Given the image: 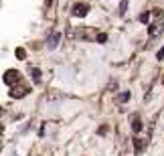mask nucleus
I'll return each mask as SVG.
<instances>
[{
  "mask_svg": "<svg viewBox=\"0 0 164 156\" xmlns=\"http://www.w3.org/2000/svg\"><path fill=\"white\" fill-rule=\"evenodd\" d=\"M97 34L99 33L93 29H75V30L69 29V37H73V39H77V41H95Z\"/></svg>",
  "mask_w": 164,
  "mask_h": 156,
  "instance_id": "nucleus-1",
  "label": "nucleus"
},
{
  "mask_svg": "<svg viewBox=\"0 0 164 156\" xmlns=\"http://www.w3.org/2000/svg\"><path fill=\"white\" fill-rule=\"evenodd\" d=\"M33 91V87H30L29 83H22V81H18L16 85H12V89L8 91V95L12 99H20V98H26L29 93Z\"/></svg>",
  "mask_w": 164,
  "mask_h": 156,
  "instance_id": "nucleus-2",
  "label": "nucleus"
},
{
  "mask_svg": "<svg viewBox=\"0 0 164 156\" xmlns=\"http://www.w3.org/2000/svg\"><path fill=\"white\" fill-rule=\"evenodd\" d=\"M2 79H4V83L6 85H16V83L20 81V71H16V69H8L4 75H2Z\"/></svg>",
  "mask_w": 164,
  "mask_h": 156,
  "instance_id": "nucleus-3",
  "label": "nucleus"
},
{
  "mask_svg": "<svg viewBox=\"0 0 164 156\" xmlns=\"http://www.w3.org/2000/svg\"><path fill=\"white\" fill-rule=\"evenodd\" d=\"M71 14H73V16H77V18H83V16H87V14H89V4H83V2H77V4H73Z\"/></svg>",
  "mask_w": 164,
  "mask_h": 156,
  "instance_id": "nucleus-4",
  "label": "nucleus"
},
{
  "mask_svg": "<svg viewBox=\"0 0 164 156\" xmlns=\"http://www.w3.org/2000/svg\"><path fill=\"white\" fill-rule=\"evenodd\" d=\"M162 33H164V22H162V20H158V22H150V26H148V34L152 37V39L160 37Z\"/></svg>",
  "mask_w": 164,
  "mask_h": 156,
  "instance_id": "nucleus-5",
  "label": "nucleus"
},
{
  "mask_svg": "<svg viewBox=\"0 0 164 156\" xmlns=\"http://www.w3.org/2000/svg\"><path fill=\"white\" fill-rule=\"evenodd\" d=\"M146 146H148V138H134V150L136 154H142V152L146 150Z\"/></svg>",
  "mask_w": 164,
  "mask_h": 156,
  "instance_id": "nucleus-6",
  "label": "nucleus"
},
{
  "mask_svg": "<svg viewBox=\"0 0 164 156\" xmlns=\"http://www.w3.org/2000/svg\"><path fill=\"white\" fill-rule=\"evenodd\" d=\"M59 41H61V33H51V34H49V39H47V47L51 51L57 49V47H59Z\"/></svg>",
  "mask_w": 164,
  "mask_h": 156,
  "instance_id": "nucleus-7",
  "label": "nucleus"
},
{
  "mask_svg": "<svg viewBox=\"0 0 164 156\" xmlns=\"http://www.w3.org/2000/svg\"><path fill=\"white\" fill-rule=\"evenodd\" d=\"M130 122H132V130H134V132H140L142 130V122H140V116H138V114H132Z\"/></svg>",
  "mask_w": 164,
  "mask_h": 156,
  "instance_id": "nucleus-8",
  "label": "nucleus"
},
{
  "mask_svg": "<svg viewBox=\"0 0 164 156\" xmlns=\"http://www.w3.org/2000/svg\"><path fill=\"white\" fill-rule=\"evenodd\" d=\"M29 73H30V77H33V81H34V83H39V81H41V69L30 67V69H29Z\"/></svg>",
  "mask_w": 164,
  "mask_h": 156,
  "instance_id": "nucleus-9",
  "label": "nucleus"
},
{
  "mask_svg": "<svg viewBox=\"0 0 164 156\" xmlns=\"http://www.w3.org/2000/svg\"><path fill=\"white\" fill-rule=\"evenodd\" d=\"M128 99H130V91H122L120 95H118V102L120 103H126Z\"/></svg>",
  "mask_w": 164,
  "mask_h": 156,
  "instance_id": "nucleus-10",
  "label": "nucleus"
},
{
  "mask_svg": "<svg viewBox=\"0 0 164 156\" xmlns=\"http://www.w3.org/2000/svg\"><path fill=\"white\" fill-rule=\"evenodd\" d=\"M126 8H128V0H122V2H120V8H118L120 16H124V14H126Z\"/></svg>",
  "mask_w": 164,
  "mask_h": 156,
  "instance_id": "nucleus-11",
  "label": "nucleus"
},
{
  "mask_svg": "<svg viewBox=\"0 0 164 156\" xmlns=\"http://www.w3.org/2000/svg\"><path fill=\"white\" fill-rule=\"evenodd\" d=\"M14 53H16V59H20V61H22V59H26V51H24L22 47H18Z\"/></svg>",
  "mask_w": 164,
  "mask_h": 156,
  "instance_id": "nucleus-12",
  "label": "nucleus"
},
{
  "mask_svg": "<svg viewBox=\"0 0 164 156\" xmlns=\"http://www.w3.org/2000/svg\"><path fill=\"white\" fill-rule=\"evenodd\" d=\"M95 43H107V34L99 33V34H97V39H95Z\"/></svg>",
  "mask_w": 164,
  "mask_h": 156,
  "instance_id": "nucleus-13",
  "label": "nucleus"
},
{
  "mask_svg": "<svg viewBox=\"0 0 164 156\" xmlns=\"http://www.w3.org/2000/svg\"><path fill=\"white\" fill-rule=\"evenodd\" d=\"M107 130H110L107 126H99V128H97V134H99V136H106V134H107Z\"/></svg>",
  "mask_w": 164,
  "mask_h": 156,
  "instance_id": "nucleus-14",
  "label": "nucleus"
},
{
  "mask_svg": "<svg viewBox=\"0 0 164 156\" xmlns=\"http://www.w3.org/2000/svg\"><path fill=\"white\" fill-rule=\"evenodd\" d=\"M140 20H142V22H148V20H150V12H142V14H140Z\"/></svg>",
  "mask_w": 164,
  "mask_h": 156,
  "instance_id": "nucleus-15",
  "label": "nucleus"
},
{
  "mask_svg": "<svg viewBox=\"0 0 164 156\" xmlns=\"http://www.w3.org/2000/svg\"><path fill=\"white\" fill-rule=\"evenodd\" d=\"M156 59H164V49L158 51V55H156Z\"/></svg>",
  "mask_w": 164,
  "mask_h": 156,
  "instance_id": "nucleus-16",
  "label": "nucleus"
},
{
  "mask_svg": "<svg viewBox=\"0 0 164 156\" xmlns=\"http://www.w3.org/2000/svg\"><path fill=\"white\" fill-rule=\"evenodd\" d=\"M2 132H4V126H2V124H0V136H2Z\"/></svg>",
  "mask_w": 164,
  "mask_h": 156,
  "instance_id": "nucleus-17",
  "label": "nucleus"
},
{
  "mask_svg": "<svg viewBox=\"0 0 164 156\" xmlns=\"http://www.w3.org/2000/svg\"><path fill=\"white\" fill-rule=\"evenodd\" d=\"M51 2H53V0H47V6H51Z\"/></svg>",
  "mask_w": 164,
  "mask_h": 156,
  "instance_id": "nucleus-18",
  "label": "nucleus"
},
{
  "mask_svg": "<svg viewBox=\"0 0 164 156\" xmlns=\"http://www.w3.org/2000/svg\"><path fill=\"white\" fill-rule=\"evenodd\" d=\"M2 114H4V110H2V107H0V116H2Z\"/></svg>",
  "mask_w": 164,
  "mask_h": 156,
  "instance_id": "nucleus-19",
  "label": "nucleus"
},
{
  "mask_svg": "<svg viewBox=\"0 0 164 156\" xmlns=\"http://www.w3.org/2000/svg\"><path fill=\"white\" fill-rule=\"evenodd\" d=\"M162 81H164V77H162Z\"/></svg>",
  "mask_w": 164,
  "mask_h": 156,
  "instance_id": "nucleus-20",
  "label": "nucleus"
}]
</instances>
